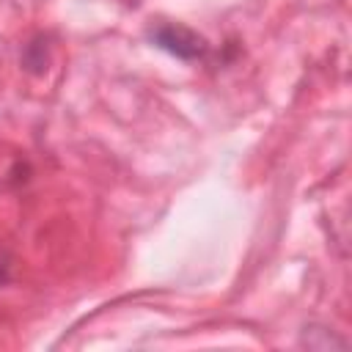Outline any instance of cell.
<instances>
[{"instance_id":"1","label":"cell","mask_w":352,"mask_h":352,"mask_svg":"<svg viewBox=\"0 0 352 352\" xmlns=\"http://www.w3.org/2000/svg\"><path fill=\"white\" fill-rule=\"evenodd\" d=\"M151 41L160 50H165V52H170L176 58H184V60H192V58H198L204 52V38L198 33H192L190 28H182V25H162V28H157L151 33Z\"/></svg>"}]
</instances>
